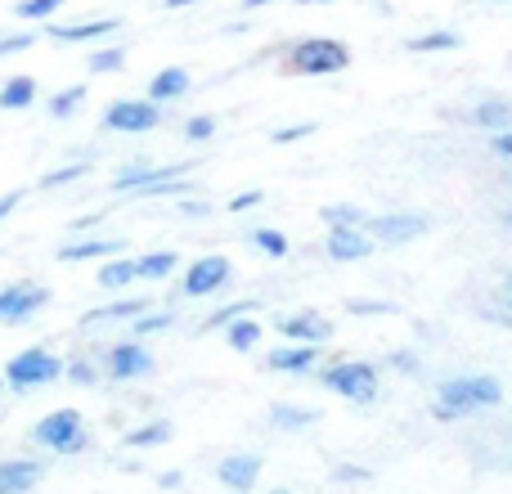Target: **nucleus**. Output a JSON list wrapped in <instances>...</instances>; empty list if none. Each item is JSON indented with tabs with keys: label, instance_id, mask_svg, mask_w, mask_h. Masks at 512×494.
Wrapping results in <instances>:
<instances>
[{
	"label": "nucleus",
	"instance_id": "obj_50",
	"mask_svg": "<svg viewBox=\"0 0 512 494\" xmlns=\"http://www.w3.org/2000/svg\"><path fill=\"white\" fill-rule=\"evenodd\" d=\"M265 5H279V0H243V9H265Z\"/></svg>",
	"mask_w": 512,
	"mask_h": 494
},
{
	"label": "nucleus",
	"instance_id": "obj_36",
	"mask_svg": "<svg viewBox=\"0 0 512 494\" xmlns=\"http://www.w3.org/2000/svg\"><path fill=\"white\" fill-rule=\"evenodd\" d=\"M212 135H216V117L198 113V117H189V122H185V140L203 144V140H212Z\"/></svg>",
	"mask_w": 512,
	"mask_h": 494
},
{
	"label": "nucleus",
	"instance_id": "obj_11",
	"mask_svg": "<svg viewBox=\"0 0 512 494\" xmlns=\"http://www.w3.org/2000/svg\"><path fill=\"white\" fill-rule=\"evenodd\" d=\"M373 247L378 243L364 234V225H328L324 252L333 256V261H364V256H373Z\"/></svg>",
	"mask_w": 512,
	"mask_h": 494
},
{
	"label": "nucleus",
	"instance_id": "obj_14",
	"mask_svg": "<svg viewBox=\"0 0 512 494\" xmlns=\"http://www.w3.org/2000/svg\"><path fill=\"white\" fill-rule=\"evenodd\" d=\"M216 477H221V486L248 494V490H256V481H261V459H256V454H230V459H221Z\"/></svg>",
	"mask_w": 512,
	"mask_h": 494
},
{
	"label": "nucleus",
	"instance_id": "obj_26",
	"mask_svg": "<svg viewBox=\"0 0 512 494\" xmlns=\"http://www.w3.org/2000/svg\"><path fill=\"white\" fill-rule=\"evenodd\" d=\"M176 265H180V256L176 252H149V256H135V270H140V279H171L176 274Z\"/></svg>",
	"mask_w": 512,
	"mask_h": 494
},
{
	"label": "nucleus",
	"instance_id": "obj_28",
	"mask_svg": "<svg viewBox=\"0 0 512 494\" xmlns=\"http://www.w3.org/2000/svg\"><path fill=\"white\" fill-rule=\"evenodd\" d=\"M252 247L256 252H265L270 261H283L292 243H288V234H279V230H252Z\"/></svg>",
	"mask_w": 512,
	"mask_h": 494
},
{
	"label": "nucleus",
	"instance_id": "obj_45",
	"mask_svg": "<svg viewBox=\"0 0 512 494\" xmlns=\"http://www.w3.org/2000/svg\"><path fill=\"white\" fill-rule=\"evenodd\" d=\"M432 418H436V423H454L459 414H454L450 405H441V400H436V405H432Z\"/></svg>",
	"mask_w": 512,
	"mask_h": 494
},
{
	"label": "nucleus",
	"instance_id": "obj_12",
	"mask_svg": "<svg viewBox=\"0 0 512 494\" xmlns=\"http://www.w3.org/2000/svg\"><path fill=\"white\" fill-rule=\"evenodd\" d=\"M279 333L288 337V342H315V346H324L328 337H333V324H328L319 310H292V315L279 319Z\"/></svg>",
	"mask_w": 512,
	"mask_h": 494
},
{
	"label": "nucleus",
	"instance_id": "obj_3",
	"mask_svg": "<svg viewBox=\"0 0 512 494\" xmlns=\"http://www.w3.org/2000/svg\"><path fill=\"white\" fill-rule=\"evenodd\" d=\"M436 400L450 405L459 418H468V414H481V409H495L499 400H504V387H499V378H490V373H468V378L445 382Z\"/></svg>",
	"mask_w": 512,
	"mask_h": 494
},
{
	"label": "nucleus",
	"instance_id": "obj_27",
	"mask_svg": "<svg viewBox=\"0 0 512 494\" xmlns=\"http://www.w3.org/2000/svg\"><path fill=\"white\" fill-rule=\"evenodd\" d=\"M63 5H68V0H18L14 18H23V23H45V18L59 14Z\"/></svg>",
	"mask_w": 512,
	"mask_h": 494
},
{
	"label": "nucleus",
	"instance_id": "obj_34",
	"mask_svg": "<svg viewBox=\"0 0 512 494\" xmlns=\"http://www.w3.org/2000/svg\"><path fill=\"white\" fill-rule=\"evenodd\" d=\"M90 167H81V162H72V167H59L50 171V176H41V189H63V185H77L81 176H86Z\"/></svg>",
	"mask_w": 512,
	"mask_h": 494
},
{
	"label": "nucleus",
	"instance_id": "obj_13",
	"mask_svg": "<svg viewBox=\"0 0 512 494\" xmlns=\"http://www.w3.org/2000/svg\"><path fill=\"white\" fill-rule=\"evenodd\" d=\"M319 364V346L315 342H288L279 351L265 355V369L274 373H310Z\"/></svg>",
	"mask_w": 512,
	"mask_h": 494
},
{
	"label": "nucleus",
	"instance_id": "obj_10",
	"mask_svg": "<svg viewBox=\"0 0 512 494\" xmlns=\"http://www.w3.org/2000/svg\"><path fill=\"white\" fill-rule=\"evenodd\" d=\"M189 171H194L189 162H171V167H126L113 176V189L117 194H149V189L167 185V180H176V176H189Z\"/></svg>",
	"mask_w": 512,
	"mask_h": 494
},
{
	"label": "nucleus",
	"instance_id": "obj_15",
	"mask_svg": "<svg viewBox=\"0 0 512 494\" xmlns=\"http://www.w3.org/2000/svg\"><path fill=\"white\" fill-rule=\"evenodd\" d=\"M117 27H122V18H90V23H72V27L50 23V27H45V36H50V41L81 45V41H104V36L117 32Z\"/></svg>",
	"mask_w": 512,
	"mask_h": 494
},
{
	"label": "nucleus",
	"instance_id": "obj_40",
	"mask_svg": "<svg viewBox=\"0 0 512 494\" xmlns=\"http://www.w3.org/2000/svg\"><path fill=\"white\" fill-rule=\"evenodd\" d=\"M490 153L512 162V126H499V131H490Z\"/></svg>",
	"mask_w": 512,
	"mask_h": 494
},
{
	"label": "nucleus",
	"instance_id": "obj_16",
	"mask_svg": "<svg viewBox=\"0 0 512 494\" xmlns=\"http://www.w3.org/2000/svg\"><path fill=\"white\" fill-rule=\"evenodd\" d=\"M41 477H45L41 463H32V459H5V463H0V494H27Z\"/></svg>",
	"mask_w": 512,
	"mask_h": 494
},
{
	"label": "nucleus",
	"instance_id": "obj_5",
	"mask_svg": "<svg viewBox=\"0 0 512 494\" xmlns=\"http://www.w3.org/2000/svg\"><path fill=\"white\" fill-rule=\"evenodd\" d=\"M319 378H324L328 391H337V396L351 400V405H369V400L378 396V369L364 360H337V364H328Z\"/></svg>",
	"mask_w": 512,
	"mask_h": 494
},
{
	"label": "nucleus",
	"instance_id": "obj_22",
	"mask_svg": "<svg viewBox=\"0 0 512 494\" xmlns=\"http://www.w3.org/2000/svg\"><path fill=\"white\" fill-rule=\"evenodd\" d=\"M171 441V423H162V418H153V423L144 427H131V432L122 436L126 450H149V445H167Z\"/></svg>",
	"mask_w": 512,
	"mask_h": 494
},
{
	"label": "nucleus",
	"instance_id": "obj_37",
	"mask_svg": "<svg viewBox=\"0 0 512 494\" xmlns=\"http://www.w3.org/2000/svg\"><path fill=\"white\" fill-rule=\"evenodd\" d=\"M36 36H41V32H32V27H27V32H18V36H5V41H0V59H9V54H23V50H32V45H36Z\"/></svg>",
	"mask_w": 512,
	"mask_h": 494
},
{
	"label": "nucleus",
	"instance_id": "obj_1",
	"mask_svg": "<svg viewBox=\"0 0 512 494\" xmlns=\"http://www.w3.org/2000/svg\"><path fill=\"white\" fill-rule=\"evenodd\" d=\"M346 68H351V50L337 36H306L288 50V72H301V77H337Z\"/></svg>",
	"mask_w": 512,
	"mask_h": 494
},
{
	"label": "nucleus",
	"instance_id": "obj_43",
	"mask_svg": "<svg viewBox=\"0 0 512 494\" xmlns=\"http://www.w3.org/2000/svg\"><path fill=\"white\" fill-rule=\"evenodd\" d=\"M18 203H23V189H9V194L0 198V221H9V212H14Z\"/></svg>",
	"mask_w": 512,
	"mask_h": 494
},
{
	"label": "nucleus",
	"instance_id": "obj_52",
	"mask_svg": "<svg viewBox=\"0 0 512 494\" xmlns=\"http://www.w3.org/2000/svg\"><path fill=\"white\" fill-rule=\"evenodd\" d=\"M499 221H504L508 230H512V207H504V212H499Z\"/></svg>",
	"mask_w": 512,
	"mask_h": 494
},
{
	"label": "nucleus",
	"instance_id": "obj_48",
	"mask_svg": "<svg viewBox=\"0 0 512 494\" xmlns=\"http://www.w3.org/2000/svg\"><path fill=\"white\" fill-rule=\"evenodd\" d=\"M337 477H342V481H364V472H360V468H342Z\"/></svg>",
	"mask_w": 512,
	"mask_h": 494
},
{
	"label": "nucleus",
	"instance_id": "obj_19",
	"mask_svg": "<svg viewBox=\"0 0 512 494\" xmlns=\"http://www.w3.org/2000/svg\"><path fill=\"white\" fill-rule=\"evenodd\" d=\"M36 95H41L36 77L32 72H18V77H9L5 86H0V108H5V113H23V108L36 104Z\"/></svg>",
	"mask_w": 512,
	"mask_h": 494
},
{
	"label": "nucleus",
	"instance_id": "obj_35",
	"mask_svg": "<svg viewBox=\"0 0 512 494\" xmlns=\"http://www.w3.org/2000/svg\"><path fill=\"white\" fill-rule=\"evenodd\" d=\"M319 216H324V225H360L364 212H355L351 203H333V207H319Z\"/></svg>",
	"mask_w": 512,
	"mask_h": 494
},
{
	"label": "nucleus",
	"instance_id": "obj_41",
	"mask_svg": "<svg viewBox=\"0 0 512 494\" xmlns=\"http://www.w3.org/2000/svg\"><path fill=\"white\" fill-rule=\"evenodd\" d=\"M261 203H265L261 189H243V194L230 198V212H252V207H261Z\"/></svg>",
	"mask_w": 512,
	"mask_h": 494
},
{
	"label": "nucleus",
	"instance_id": "obj_20",
	"mask_svg": "<svg viewBox=\"0 0 512 494\" xmlns=\"http://www.w3.org/2000/svg\"><path fill=\"white\" fill-rule=\"evenodd\" d=\"M189 86H194V77H189L185 68H162L158 77L149 81V99L153 104H171V99H185Z\"/></svg>",
	"mask_w": 512,
	"mask_h": 494
},
{
	"label": "nucleus",
	"instance_id": "obj_29",
	"mask_svg": "<svg viewBox=\"0 0 512 494\" xmlns=\"http://www.w3.org/2000/svg\"><path fill=\"white\" fill-rule=\"evenodd\" d=\"M315 409H297V405H270V423H279V427H288V432H297V427H306V423H315Z\"/></svg>",
	"mask_w": 512,
	"mask_h": 494
},
{
	"label": "nucleus",
	"instance_id": "obj_31",
	"mask_svg": "<svg viewBox=\"0 0 512 494\" xmlns=\"http://www.w3.org/2000/svg\"><path fill=\"white\" fill-rule=\"evenodd\" d=\"M122 63H126V50H122V45H108V50H95V54H90L86 68L95 72V77H104V72H117Z\"/></svg>",
	"mask_w": 512,
	"mask_h": 494
},
{
	"label": "nucleus",
	"instance_id": "obj_44",
	"mask_svg": "<svg viewBox=\"0 0 512 494\" xmlns=\"http://www.w3.org/2000/svg\"><path fill=\"white\" fill-rule=\"evenodd\" d=\"M391 364H396L400 373H418V355H405V351H396V355H391Z\"/></svg>",
	"mask_w": 512,
	"mask_h": 494
},
{
	"label": "nucleus",
	"instance_id": "obj_53",
	"mask_svg": "<svg viewBox=\"0 0 512 494\" xmlns=\"http://www.w3.org/2000/svg\"><path fill=\"white\" fill-rule=\"evenodd\" d=\"M292 5H333V0H292Z\"/></svg>",
	"mask_w": 512,
	"mask_h": 494
},
{
	"label": "nucleus",
	"instance_id": "obj_6",
	"mask_svg": "<svg viewBox=\"0 0 512 494\" xmlns=\"http://www.w3.org/2000/svg\"><path fill=\"white\" fill-rule=\"evenodd\" d=\"M158 122H162V104H153L149 95L117 99V104H108V113H104V131H113V135H149Z\"/></svg>",
	"mask_w": 512,
	"mask_h": 494
},
{
	"label": "nucleus",
	"instance_id": "obj_47",
	"mask_svg": "<svg viewBox=\"0 0 512 494\" xmlns=\"http://www.w3.org/2000/svg\"><path fill=\"white\" fill-rule=\"evenodd\" d=\"M180 481H185V477H180V472H162V477H158V486H167V490H176V486H180Z\"/></svg>",
	"mask_w": 512,
	"mask_h": 494
},
{
	"label": "nucleus",
	"instance_id": "obj_25",
	"mask_svg": "<svg viewBox=\"0 0 512 494\" xmlns=\"http://www.w3.org/2000/svg\"><path fill=\"white\" fill-rule=\"evenodd\" d=\"M140 310H149V301H144V297H122V301H113V306L90 310L86 324H113V319H135Z\"/></svg>",
	"mask_w": 512,
	"mask_h": 494
},
{
	"label": "nucleus",
	"instance_id": "obj_4",
	"mask_svg": "<svg viewBox=\"0 0 512 494\" xmlns=\"http://www.w3.org/2000/svg\"><path fill=\"white\" fill-rule=\"evenodd\" d=\"M63 378V360L50 351V346H32V351H18L14 360L5 364V387L9 391H36L50 387V382Z\"/></svg>",
	"mask_w": 512,
	"mask_h": 494
},
{
	"label": "nucleus",
	"instance_id": "obj_39",
	"mask_svg": "<svg viewBox=\"0 0 512 494\" xmlns=\"http://www.w3.org/2000/svg\"><path fill=\"white\" fill-rule=\"evenodd\" d=\"M306 135H315V122H301V126H283V131H274L270 140H274V144H297V140H306Z\"/></svg>",
	"mask_w": 512,
	"mask_h": 494
},
{
	"label": "nucleus",
	"instance_id": "obj_21",
	"mask_svg": "<svg viewBox=\"0 0 512 494\" xmlns=\"http://www.w3.org/2000/svg\"><path fill=\"white\" fill-rule=\"evenodd\" d=\"M261 337H265V328L256 324V319H248V315H239V319H230V324H225V342H230V351H239V355L256 351V346H261Z\"/></svg>",
	"mask_w": 512,
	"mask_h": 494
},
{
	"label": "nucleus",
	"instance_id": "obj_42",
	"mask_svg": "<svg viewBox=\"0 0 512 494\" xmlns=\"http://www.w3.org/2000/svg\"><path fill=\"white\" fill-rule=\"evenodd\" d=\"M346 310H351V315H382V310H387V301H364V297H351V301H346Z\"/></svg>",
	"mask_w": 512,
	"mask_h": 494
},
{
	"label": "nucleus",
	"instance_id": "obj_9",
	"mask_svg": "<svg viewBox=\"0 0 512 494\" xmlns=\"http://www.w3.org/2000/svg\"><path fill=\"white\" fill-rule=\"evenodd\" d=\"M104 369L113 382H131V378H149L153 373V351L144 342H117L108 346Z\"/></svg>",
	"mask_w": 512,
	"mask_h": 494
},
{
	"label": "nucleus",
	"instance_id": "obj_49",
	"mask_svg": "<svg viewBox=\"0 0 512 494\" xmlns=\"http://www.w3.org/2000/svg\"><path fill=\"white\" fill-rule=\"evenodd\" d=\"M167 9H189V5H203V0H162Z\"/></svg>",
	"mask_w": 512,
	"mask_h": 494
},
{
	"label": "nucleus",
	"instance_id": "obj_24",
	"mask_svg": "<svg viewBox=\"0 0 512 494\" xmlns=\"http://www.w3.org/2000/svg\"><path fill=\"white\" fill-rule=\"evenodd\" d=\"M409 54H445V50H459V32H445V27H436V32H423V36H409Z\"/></svg>",
	"mask_w": 512,
	"mask_h": 494
},
{
	"label": "nucleus",
	"instance_id": "obj_51",
	"mask_svg": "<svg viewBox=\"0 0 512 494\" xmlns=\"http://www.w3.org/2000/svg\"><path fill=\"white\" fill-rule=\"evenodd\" d=\"M504 301H508V310H512V274L504 279Z\"/></svg>",
	"mask_w": 512,
	"mask_h": 494
},
{
	"label": "nucleus",
	"instance_id": "obj_38",
	"mask_svg": "<svg viewBox=\"0 0 512 494\" xmlns=\"http://www.w3.org/2000/svg\"><path fill=\"white\" fill-rule=\"evenodd\" d=\"M63 373H68L72 382H81V387H95V382H99V369H95V364H86V360L63 364Z\"/></svg>",
	"mask_w": 512,
	"mask_h": 494
},
{
	"label": "nucleus",
	"instance_id": "obj_23",
	"mask_svg": "<svg viewBox=\"0 0 512 494\" xmlns=\"http://www.w3.org/2000/svg\"><path fill=\"white\" fill-rule=\"evenodd\" d=\"M472 122L486 126V131L512 126V99H481V104L472 108Z\"/></svg>",
	"mask_w": 512,
	"mask_h": 494
},
{
	"label": "nucleus",
	"instance_id": "obj_17",
	"mask_svg": "<svg viewBox=\"0 0 512 494\" xmlns=\"http://www.w3.org/2000/svg\"><path fill=\"white\" fill-rule=\"evenodd\" d=\"M140 279V270H135V256H104L99 261V274H95V283L104 292H122V288H131V283Z\"/></svg>",
	"mask_w": 512,
	"mask_h": 494
},
{
	"label": "nucleus",
	"instance_id": "obj_33",
	"mask_svg": "<svg viewBox=\"0 0 512 494\" xmlns=\"http://www.w3.org/2000/svg\"><path fill=\"white\" fill-rule=\"evenodd\" d=\"M176 324V315H167V310H162V315H135V337H153V333H167V328Z\"/></svg>",
	"mask_w": 512,
	"mask_h": 494
},
{
	"label": "nucleus",
	"instance_id": "obj_8",
	"mask_svg": "<svg viewBox=\"0 0 512 494\" xmlns=\"http://www.w3.org/2000/svg\"><path fill=\"white\" fill-rule=\"evenodd\" d=\"M230 279H234L230 256L212 252V256H198V261L189 265L185 279H180V292H185V297H212V292H221Z\"/></svg>",
	"mask_w": 512,
	"mask_h": 494
},
{
	"label": "nucleus",
	"instance_id": "obj_46",
	"mask_svg": "<svg viewBox=\"0 0 512 494\" xmlns=\"http://www.w3.org/2000/svg\"><path fill=\"white\" fill-rule=\"evenodd\" d=\"M180 216H207V203H194V198H189V203H180Z\"/></svg>",
	"mask_w": 512,
	"mask_h": 494
},
{
	"label": "nucleus",
	"instance_id": "obj_2",
	"mask_svg": "<svg viewBox=\"0 0 512 494\" xmlns=\"http://www.w3.org/2000/svg\"><path fill=\"white\" fill-rule=\"evenodd\" d=\"M86 441L90 436H86V418H81V409H50V414L32 427V445L59 454V459L81 454L86 450Z\"/></svg>",
	"mask_w": 512,
	"mask_h": 494
},
{
	"label": "nucleus",
	"instance_id": "obj_7",
	"mask_svg": "<svg viewBox=\"0 0 512 494\" xmlns=\"http://www.w3.org/2000/svg\"><path fill=\"white\" fill-rule=\"evenodd\" d=\"M360 225L373 243H387V247L414 243L427 234V216H414V212H378V216H364Z\"/></svg>",
	"mask_w": 512,
	"mask_h": 494
},
{
	"label": "nucleus",
	"instance_id": "obj_32",
	"mask_svg": "<svg viewBox=\"0 0 512 494\" xmlns=\"http://www.w3.org/2000/svg\"><path fill=\"white\" fill-rule=\"evenodd\" d=\"M256 310V301H230V306H221V310H212V315L203 319V333H212V328H225L230 319H239V315H252Z\"/></svg>",
	"mask_w": 512,
	"mask_h": 494
},
{
	"label": "nucleus",
	"instance_id": "obj_30",
	"mask_svg": "<svg viewBox=\"0 0 512 494\" xmlns=\"http://www.w3.org/2000/svg\"><path fill=\"white\" fill-rule=\"evenodd\" d=\"M81 99H86V86H68V90H59V95L45 104V113L50 117H72L81 108Z\"/></svg>",
	"mask_w": 512,
	"mask_h": 494
},
{
	"label": "nucleus",
	"instance_id": "obj_54",
	"mask_svg": "<svg viewBox=\"0 0 512 494\" xmlns=\"http://www.w3.org/2000/svg\"><path fill=\"white\" fill-rule=\"evenodd\" d=\"M0 391H5V373H0Z\"/></svg>",
	"mask_w": 512,
	"mask_h": 494
},
{
	"label": "nucleus",
	"instance_id": "obj_18",
	"mask_svg": "<svg viewBox=\"0 0 512 494\" xmlns=\"http://www.w3.org/2000/svg\"><path fill=\"white\" fill-rule=\"evenodd\" d=\"M117 252H122V239H77V243H63L54 256L77 265V261H104V256H117Z\"/></svg>",
	"mask_w": 512,
	"mask_h": 494
}]
</instances>
